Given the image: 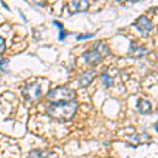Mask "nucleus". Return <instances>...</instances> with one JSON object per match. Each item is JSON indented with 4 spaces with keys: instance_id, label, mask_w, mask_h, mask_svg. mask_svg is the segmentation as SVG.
Segmentation results:
<instances>
[{
    "instance_id": "nucleus-15",
    "label": "nucleus",
    "mask_w": 158,
    "mask_h": 158,
    "mask_svg": "<svg viewBox=\"0 0 158 158\" xmlns=\"http://www.w3.org/2000/svg\"><path fill=\"white\" fill-rule=\"evenodd\" d=\"M94 37V34H85V35H79V36L76 37V40L77 41H80V40H85V39H91V38Z\"/></svg>"
},
{
    "instance_id": "nucleus-9",
    "label": "nucleus",
    "mask_w": 158,
    "mask_h": 158,
    "mask_svg": "<svg viewBox=\"0 0 158 158\" xmlns=\"http://www.w3.org/2000/svg\"><path fill=\"white\" fill-rule=\"evenodd\" d=\"M136 108L141 115H149V114L152 113L151 103L148 100H146V99H142V98L138 99L136 103Z\"/></svg>"
},
{
    "instance_id": "nucleus-7",
    "label": "nucleus",
    "mask_w": 158,
    "mask_h": 158,
    "mask_svg": "<svg viewBox=\"0 0 158 158\" xmlns=\"http://www.w3.org/2000/svg\"><path fill=\"white\" fill-rule=\"evenodd\" d=\"M97 76V72L95 70H89L85 71L79 76L78 78V83L80 88H86L93 82V80Z\"/></svg>"
},
{
    "instance_id": "nucleus-3",
    "label": "nucleus",
    "mask_w": 158,
    "mask_h": 158,
    "mask_svg": "<svg viewBox=\"0 0 158 158\" xmlns=\"http://www.w3.org/2000/svg\"><path fill=\"white\" fill-rule=\"evenodd\" d=\"M21 94L23 96V98L25 99V101L27 102H36L40 99L42 95L41 92V86L38 83L34 82V83H29L22 89Z\"/></svg>"
},
{
    "instance_id": "nucleus-13",
    "label": "nucleus",
    "mask_w": 158,
    "mask_h": 158,
    "mask_svg": "<svg viewBox=\"0 0 158 158\" xmlns=\"http://www.w3.org/2000/svg\"><path fill=\"white\" fill-rule=\"evenodd\" d=\"M10 61L9 59H6V58H2V59H0V71H1L2 73H7L9 72V70H7V65H9Z\"/></svg>"
},
{
    "instance_id": "nucleus-4",
    "label": "nucleus",
    "mask_w": 158,
    "mask_h": 158,
    "mask_svg": "<svg viewBox=\"0 0 158 158\" xmlns=\"http://www.w3.org/2000/svg\"><path fill=\"white\" fill-rule=\"evenodd\" d=\"M133 27H136L137 30L141 33L143 37H147L149 33L153 30V23L149 18L146 16H140L133 22Z\"/></svg>"
},
{
    "instance_id": "nucleus-10",
    "label": "nucleus",
    "mask_w": 158,
    "mask_h": 158,
    "mask_svg": "<svg viewBox=\"0 0 158 158\" xmlns=\"http://www.w3.org/2000/svg\"><path fill=\"white\" fill-rule=\"evenodd\" d=\"M51 155L52 151L49 149H35L29 153L27 158H50Z\"/></svg>"
},
{
    "instance_id": "nucleus-8",
    "label": "nucleus",
    "mask_w": 158,
    "mask_h": 158,
    "mask_svg": "<svg viewBox=\"0 0 158 158\" xmlns=\"http://www.w3.org/2000/svg\"><path fill=\"white\" fill-rule=\"evenodd\" d=\"M147 49L143 47H139L134 41L130 42V49H129V56L132 58H142L147 54Z\"/></svg>"
},
{
    "instance_id": "nucleus-16",
    "label": "nucleus",
    "mask_w": 158,
    "mask_h": 158,
    "mask_svg": "<svg viewBox=\"0 0 158 158\" xmlns=\"http://www.w3.org/2000/svg\"><path fill=\"white\" fill-rule=\"evenodd\" d=\"M0 3H1V4H2V6H3L4 7H6V10H9V7H7V6H6V3H4V2L0 1Z\"/></svg>"
},
{
    "instance_id": "nucleus-14",
    "label": "nucleus",
    "mask_w": 158,
    "mask_h": 158,
    "mask_svg": "<svg viewBox=\"0 0 158 158\" xmlns=\"http://www.w3.org/2000/svg\"><path fill=\"white\" fill-rule=\"evenodd\" d=\"M6 50V40L0 36V55H2Z\"/></svg>"
},
{
    "instance_id": "nucleus-5",
    "label": "nucleus",
    "mask_w": 158,
    "mask_h": 158,
    "mask_svg": "<svg viewBox=\"0 0 158 158\" xmlns=\"http://www.w3.org/2000/svg\"><path fill=\"white\" fill-rule=\"evenodd\" d=\"M82 58L85 59L86 64H89L90 67H96V65H98L101 62V59L103 57L101 56V54L98 51L94 49L91 51H86V52L83 53Z\"/></svg>"
},
{
    "instance_id": "nucleus-1",
    "label": "nucleus",
    "mask_w": 158,
    "mask_h": 158,
    "mask_svg": "<svg viewBox=\"0 0 158 158\" xmlns=\"http://www.w3.org/2000/svg\"><path fill=\"white\" fill-rule=\"evenodd\" d=\"M78 101H64V102H56L51 103L47 108V114L54 120L64 123L72 120L74 116L76 115V112L78 110Z\"/></svg>"
},
{
    "instance_id": "nucleus-17",
    "label": "nucleus",
    "mask_w": 158,
    "mask_h": 158,
    "mask_svg": "<svg viewBox=\"0 0 158 158\" xmlns=\"http://www.w3.org/2000/svg\"><path fill=\"white\" fill-rule=\"evenodd\" d=\"M154 129H155V132H158V130H157V122H155V124H154Z\"/></svg>"
},
{
    "instance_id": "nucleus-2",
    "label": "nucleus",
    "mask_w": 158,
    "mask_h": 158,
    "mask_svg": "<svg viewBox=\"0 0 158 158\" xmlns=\"http://www.w3.org/2000/svg\"><path fill=\"white\" fill-rule=\"evenodd\" d=\"M76 91L69 86H58L53 90H50L45 95V99L50 103L64 102V101H72L76 99Z\"/></svg>"
},
{
    "instance_id": "nucleus-11",
    "label": "nucleus",
    "mask_w": 158,
    "mask_h": 158,
    "mask_svg": "<svg viewBox=\"0 0 158 158\" xmlns=\"http://www.w3.org/2000/svg\"><path fill=\"white\" fill-rule=\"evenodd\" d=\"M94 49H95L96 51H98L103 58L106 57V56L111 55V51H110L108 45L104 44V43H102V42H100V41L95 43V45H94Z\"/></svg>"
},
{
    "instance_id": "nucleus-12",
    "label": "nucleus",
    "mask_w": 158,
    "mask_h": 158,
    "mask_svg": "<svg viewBox=\"0 0 158 158\" xmlns=\"http://www.w3.org/2000/svg\"><path fill=\"white\" fill-rule=\"evenodd\" d=\"M101 81H102V83H103V85H106V88H110V86H112L113 85V83H114V79L111 77V76L109 75L106 72H104L101 74Z\"/></svg>"
},
{
    "instance_id": "nucleus-6",
    "label": "nucleus",
    "mask_w": 158,
    "mask_h": 158,
    "mask_svg": "<svg viewBox=\"0 0 158 158\" xmlns=\"http://www.w3.org/2000/svg\"><path fill=\"white\" fill-rule=\"evenodd\" d=\"M89 1L86 0H81V1H71L68 4V11L70 15H74L76 13H81V12H85L89 9Z\"/></svg>"
}]
</instances>
